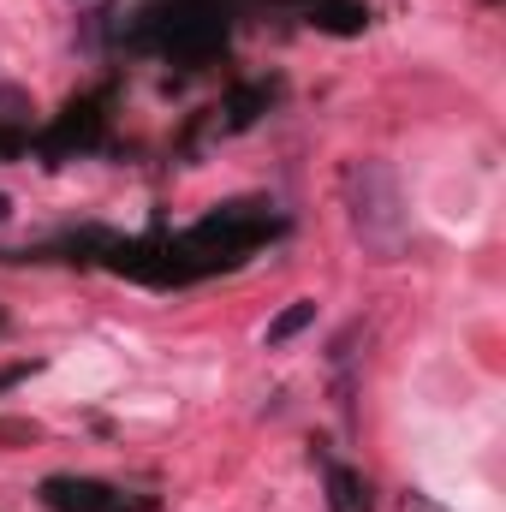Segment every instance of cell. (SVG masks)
Listing matches in <instances>:
<instances>
[{"instance_id": "3957f363", "label": "cell", "mask_w": 506, "mask_h": 512, "mask_svg": "<svg viewBox=\"0 0 506 512\" xmlns=\"http://www.w3.org/2000/svg\"><path fill=\"white\" fill-rule=\"evenodd\" d=\"M6 215H12V203H6V197H0V221H6Z\"/></svg>"}, {"instance_id": "7a4b0ae2", "label": "cell", "mask_w": 506, "mask_h": 512, "mask_svg": "<svg viewBox=\"0 0 506 512\" xmlns=\"http://www.w3.org/2000/svg\"><path fill=\"white\" fill-rule=\"evenodd\" d=\"M310 322H316V304H310V298H298L292 310H280V316L268 322V346H286V340H292L298 328H310Z\"/></svg>"}, {"instance_id": "6da1fadb", "label": "cell", "mask_w": 506, "mask_h": 512, "mask_svg": "<svg viewBox=\"0 0 506 512\" xmlns=\"http://www.w3.org/2000/svg\"><path fill=\"white\" fill-rule=\"evenodd\" d=\"M358 233H364V245H376L381 256H393L399 245H405V203H399V179L381 167V161H370V167H358Z\"/></svg>"}]
</instances>
